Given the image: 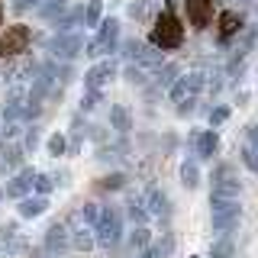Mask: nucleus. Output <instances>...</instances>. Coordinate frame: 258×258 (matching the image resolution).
<instances>
[{"mask_svg":"<svg viewBox=\"0 0 258 258\" xmlns=\"http://www.w3.org/2000/svg\"><path fill=\"white\" fill-rule=\"evenodd\" d=\"M239 29H242V16H239L236 10H226V13L220 16V39L226 42V39H232Z\"/></svg>","mask_w":258,"mask_h":258,"instance_id":"nucleus-17","label":"nucleus"},{"mask_svg":"<svg viewBox=\"0 0 258 258\" xmlns=\"http://www.w3.org/2000/svg\"><path fill=\"white\" fill-rule=\"evenodd\" d=\"M0 23H4V7H0Z\"/></svg>","mask_w":258,"mask_h":258,"instance_id":"nucleus-42","label":"nucleus"},{"mask_svg":"<svg viewBox=\"0 0 258 258\" xmlns=\"http://www.w3.org/2000/svg\"><path fill=\"white\" fill-rule=\"evenodd\" d=\"M171 252H174V236H171V232H161L158 242L152 245V255H155V258H168Z\"/></svg>","mask_w":258,"mask_h":258,"instance_id":"nucleus-23","label":"nucleus"},{"mask_svg":"<svg viewBox=\"0 0 258 258\" xmlns=\"http://www.w3.org/2000/svg\"><path fill=\"white\" fill-rule=\"evenodd\" d=\"M200 91H204V81H200V75L194 71V75H184V78H177L174 84H171V100L181 107V103H187L194 100Z\"/></svg>","mask_w":258,"mask_h":258,"instance_id":"nucleus-7","label":"nucleus"},{"mask_svg":"<svg viewBox=\"0 0 258 258\" xmlns=\"http://www.w3.org/2000/svg\"><path fill=\"white\" fill-rule=\"evenodd\" d=\"M248 149L258 152V126H252V133H248Z\"/></svg>","mask_w":258,"mask_h":258,"instance_id":"nucleus-40","label":"nucleus"},{"mask_svg":"<svg viewBox=\"0 0 258 258\" xmlns=\"http://www.w3.org/2000/svg\"><path fill=\"white\" fill-rule=\"evenodd\" d=\"M36 145H39V129H36V126H29V129H26V136H23V149L32 152Z\"/></svg>","mask_w":258,"mask_h":258,"instance_id":"nucleus-35","label":"nucleus"},{"mask_svg":"<svg viewBox=\"0 0 258 258\" xmlns=\"http://www.w3.org/2000/svg\"><path fill=\"white\" fill-rule=\"evenodd\" d=\"M210 16H213V0H187V20H190V26H197V29L210 26Z\"/></svg>","mask_w":258,"mask_h":258,"instance_id":"nucleus-12","label":"nucleus"},{"mask_svg":"<svg viewBox=\"0 0 258 258\" xmlns=\"http://www.w3.org/2000/svg\"><path fill=\"white\" fill-rule=\"evenodd\" d=\"M133 64H139V68L145 71V75H155V71L161 68V64H165V58H161V52H158L155 45H149V42H145L142 55H139V58H136Z\"/></svg>","mask_w":258,"mask_h":258,"instance_id":"nucleus-15","label":"nucleus"},{"mask_svg":"<svg viewBox=\"0 0 258 258\" xmlns=\"http://www.w3.org/2000/svg\"><path fill=\"white\" fill-rule=\"evenodd\" d=\"M45 145H48V155H64V152H68V139H64L61 133H52Z\"/></svg>","mask_w":258,"mask_h":258,"instance_id":"nucleus-28","label":"nucleus"},{"mask_svg":"<svg viewBox=\"0 0 258 258\" xmlns=\"http://www.w3.org/2000/svg\"><path fill=\"white\" fill-rule=\"evenodd\" d=\"M45 207H48V200H45V197H23L16 210H20L23 220H36V216H42V213H45Z\"/></svg>","mask_w":258,"mask_h":258,"instance_id":"nucleus-16","label":"nucleus"},{"mask_svg":"<svg viewBox=\"0 0 258 258\" xmlns=\"http://www.w3.org/2000/svg\"><path fill=\"white\" fill-rule=\"evenodd\" d=\"M71 248V232L64 223H55L45 229V252L48 255H64Z\"/></svg>","mask_w":258,"mask_h":258,"instance_id":"nucleus-9","label":"nucleus"},{"mask_svg":"<svg viewBox=\"0 0 258 258\" xmlns=\"http://www.w3.org/2000/svg\"><path fill=\"white\" fill-rule=\"evenodd\" d=\"M26 42H29V29L26 26H13L10 32H4V39H0V55L26 52Z\"/></svg>","mask_w":258,"mask_h":258,"instance_id":"nucleus-10","label":"nucleus"},{"mask_svg":"<svg viewBox=\"0 0 258 258\" xmlns=\"http://www.w3.org/2000/svg\"><path fill=\"white\" fill-rule=\"evenodd\" d=\"M129 216H133V223L136 226H145L149 223V210H145V200L142 197H129Z\"/></svg>","mask_w":258,"mask_h":258,"instance_id":"nucleus-21","label":"nucleus"},{"mask_svg":"<svg viewBox=\"0 0 258 258\" xmlns=\"http://www.w3.org/2000/svg\"><path fill=\"white\" fill-rule=\"evenodd\" d=\"M242 220V207L239 200H216L210 197V226H213V232H220V236H226V232H232Z\"/></svg>","mask_w":258,"mask_h":258,"instance_id":"nucleus-2","label":"nucleus"},{"mask_svg":"<svg viewBox=\"0 0 258 258\" xmlns=\"http://www.w3.org/2000/svg\"><path fill=\"white\" fill-rule=\"evenodd\" d=\"M4 155H7V158H4V165H7V168H16V165L23 161V152H20V149H7Z\"/></svg>","mask_w":258,"mask_h":258,"instance_id":"nucleus-37","label":"nucleus"},{"mask_svg":"<svg viewBox=\"0 0 258 258\" xmlns=\"http://www.w3.org/2000/svg\"><path fill=\"white\" fill-rule=\"evenodd\" d=\"M100 20H103V4L100 0H91L84 7V26H100Z\"/></svg>","mask_w":258,"mask_h":258,"instance_id":"nucleus-25","label":"nucleus"},{"mask_svg":"<svg viewBox=\"0 0 258 258\" xmlns=\"http://www.w3.org/2000/svg\"><path fill=\"white\" fill-rule=\"evenodd\" d=\"M181 39H184V26H181V20H177L171 10L158 13L155 29H152V42H149V45H155L158 52H168V48H177V45H181Z\"/></svg>","mask_w":258,"mask_h":258,"instance_id":"nucleus-1","label":"nucleus"},{"mask_svg":"<svg viewBox=\"0 0 258 258\" xmlns=\"http://www.w3.org/2000/svg\"><path fill=\"white\" fill-rule=\"evenodd\" d=\"M232 252H236L232 239H220V242L210 245V258H232Z\"/></svg>","mask_w":258,"mask_h":258,"instance_id":"nucleus-26","label":"nucleus"},{"mask_svg":"<svg viewBox=\"0 0 258 258\" xmlns=\"http://www.w3.org/2000/svg\"><path fill=\"white\" fill-rule=\"evenodd\" d=\"M32 187L39 190V197H45V194L55 187V177H52V174H36V181H32Z\"/></svg>","mask_w":258,"mask_h":258,"instance_id":"nucleus-31","label":"nucleus"},{"mask_svg":"<svg viewBox=\"0 0 258 258\" xmlns=\"http://www.w3.org/2000/svg\"><path fill=\"white\" fill-rule=\"evenodd\" d=\"M145 78H149V75H145L139 64H133V61H129V68H126V81H129V84L142 87V84H145Z\"/></svg>","mask_w":258,"mask_h":258,"instance_id":"nucleus-30","label":"nucleus"},{"mask_svg":"<svg viewBox=\"0 0 258 258\" xmlns=\"http://www.w3.org/2000/svg\"><path fill=\"white\" fill-rule=\"evenodd\" d=\"M116 39H119V23L107 16V20H100V26H97V36L87 42L84 55H91V58H107V52L116 48Z\"/></svg>","mask_w":258,"mask_h":258,"instance_id":"nucleus-3","label":"nucleus"},{"mask_svg":"<svg viewBox=\"0 0 258 258\" xmlns=\"http://www.w3.org/2000/svg\"><path fill=\"white\" fill-rule=\"evenodd\" d=\"M242 165H245L248 171H255V174H258V152H252V149L245 145V149H242Z\"/></svg>","mask_w":258,"mask_h":258,"instance_id":"nucleus-34","label":"nucleus"},{"mask_svg":"<svg viewBox=\"0 0 258 258\" xmlns=\"http://www.w3.org/2000/svg\"><path fill=\"white\" fill-rule=\"evenodd\" d=\"M139 258H155V255H152V248H149V252L142 248V252H139Z\"/></svg>","mask_w":258,"mask_h":258,"instance_id":"nucleus-41","label":"nucleus"},{"mask_svg":"<svg viewBox=\"0 0 258 258\" xmlns=\"http://www.w3.org/2000/svg\"><path fill=\"white\" fill-rule=\"evenodd\" d=\"M113 78H116V64H113L110 58H103V61H97L94 68L84 75V87H87V91H103Z\"/></svg>","mask_w":258,"mask_h":258,"instance_id":"nucleus-8","label":"nucleus"},{"mask_svg":"<svg viewBox=\"0 0 258 258\" xmlns=\"http://www.w3.org/2000/svg\"><path fill=\"white\" fill-rule=\"evenodd\" d=\"M100 216H103V204H84V220H87V226H94Z\"/></svg>","mask_w":258,"mask_h":258,"instance_id":"nucleus-32","label":"nucleus"},{"mask_svg":"<svg viewBox=\"0 0 258 258\" xmlns=\"http://www.w3.org/2000/svg\"><path fill=\"white\" fill-rule=\"evenodd\" d=\"M110 123H113V129H116V133H129V129H133V116H129V110L126 107H110Z\"/></svg>","mask_w":258,"mask_h":258,"instance_id":"nucleus-19","label":"nucleus"},{"mask_svg":"<svg viewBox=\"0 0 258 258\" xmlns=\"http://www.w3.org/2000/svg\"><path fill=\"white\" fill-rule=\"evenodd\" d=\"M239 10H258V0H232Z\"/></svg>","mask_w":258,"mask_h":258,"instance_id":"nucleus-39","label":"nucleus"},{"mask_svg":"<svg viewBox=\"0 0 258 258\" xmlns=\"http://www.w3.org/2000/svg\"><path fill=\"white\" fill-rule=\"evenodd\" d=\"M142 48H145V42H142V39H126V42H123V58L136 61V58L142 55Z\"/></svg>","mask_w":258,"mask_h":258,"instance_id":"nucleus-29","label":"nucleus"},{"mask_svg":"<svg viewBox=\"0 0 258 258\" xmlns=\"http://www.w3.org/2000/svg\"><path fill=\"white\" fill-rule=\"evenodd\" d=\"M64 7H68V0H45L42 7H39V16H42V20H58V16L64 13Z\"/></svg>","mask_w":258,"mask_h":258,"instance_id":"nucleus-24","label":"nucleus"},{"mask_svg":"<svg viewBox=\"0 0 258 258\" xmlns=\"http://www.w3.org/2000/svg\"><path fill=\"white\" fill-rule=\"evenodd\" d=\"M123 184H126V177H123V174H107V177L100 181V187H103V190H119Z\"/></svg>","mask_w":258,"mask_h":258,"instance_id":"nucleus-33","label":"nucleus"},{"mask_svg":"<svg viewBox=\"0 0 258 258\" xmlns=\"http://www.w3.org/2000/svg\"><path fill=\"white\" fill-rule=\"evenodd\" d=\"M239 194H242V181L236 174H232V168H220V171L213 174V190H210V197H216V200H239Z\"/></svg>","mask_w":258,"mask_h":258,"instance_id":"nucleus-6","label":"nucleus"},{"mask_svg":"<svg viewBox=\"0 0 258 258\" xmlns=\"http://www.w3.org/2000/svg\"><path fill=\"white\" fill-rule=\"evenodd\" d=\"M94 245H97V242H94V229H87V226L71 229V248H78V252H91Z\"/></svg>","mask_w":258,"mask_h":258,"instance_id":"nucleus-18","label":"nucleus"},{"mask_svg":"<svg viewBox=\"0 0 258 258\" xmlns=\"http://www.w3.org/2000/svg\"><path fill=\"white\" fill-rule=\"evenodd\" d=\"M36 168H23V171L20 174H16L13 177V181H10V187H7V194H10V197H16V200H23V197H26V194L32 190V181H36Z\"/></svg>","mask_w":258,"mask_h":258,"instance_id":"nucleus-14","label":"nucleus"},{"mask_svg":"<svg viewBox=\"0 0 258 258\" xmlns=\"http://www.w3.org/2000/svg\"><path fill=\"white\" fill-rule=\"evenodd\" d=\"M226 116H229V107H216L213 113H210V129H216V126H220Z\"/></svg>","mask_w":258,"mask_h":258,"instance_id":"nucleus-36","label":"nucleus"},{"mask_svg":"<svg viewBox=\"0 0 258 258\" xmlns=\"http://www.w3.org/2000/svg\"><path fill=\"white\" fill-rule=\"evenodd\" d=\"M177 64H161V68L155 71V87H171L174 81H177Z\"/></svg>","mask_w":258,"mask_h":258,"instance_id":"nucleus-22","label":"nucleus"},{"mask_svg":"<svg viewBox=\"0 0 258 258\" xmlns=\"http://www.w3.org/2000/svg\"><path fill=\"white\" fill-rule=\"evenodd\" d=\"M149 242H152V232L145 229V226H136V229H133V236H129V245H133V248H139V252H142V248L149 245Z\"/></svg>","mask_w":258,"mask_h":258,"instance_id":"nucleus-27","label":"nucleus"},{"mask_svg":"<svg viewBox=\"0 0 258 258\" xmlns=\"http://www.w3.org/2000/svg\"><path fill=\"white\" fill-rule=\"evenodd\" d=\"M97 103H100V91H91L84 100H81V110H94Z\"/></svg>","mask_w":258,"mask_h":258,"instance_id":"nucleus-38","label":"nucleus"},{"mask_svg":"<svg viewBox=\"0 0 258 258\" xmlns=\"http://www.w3.org/2000/svg\"><path fill=\"white\" fill-rule=\"evenodd\" d=\"M190 142H194V152H197L200 158L216 155V149H220V136H216V129H204V133H194V136H190Z\"/></svg>","mask_w":258,"mask_h":258,"instance_id":"nucleus-11","label":"nucleus"},{"mask_svg":"<svg viewBox=\"0 0 258 258\" xmlns=\"http://www.w3.org/2000/svg\"><path fill=\"white\" fill-rule=\"evenodd\" d=\"M87 48V39L81 36V32H58V36L48 42V52H52L55 61H71L78 58V55H84Z\"/></svg>","mask_w":258,"mask_h":258,"instance_id":"nucleus-4","label":"nucleus"},{"mask_svg":"<svg viewBox=\"0 0 258 258\" xmlns=\"http://www.w3.org/2000/svg\"><path fill=\"white\" fill-rule=\"evenodd\" d=\"M181 181H184V187H197L200 184V171H197V161L194 158H184V165H181Z\"/></svg>","mask_w":258,"mask_h":258,"instance_id":"nucleus-20","label":"nucleus"},{"mask_svg":"<svg viewBox=\"0 0 258 258\" xmlns=\"http://www.w3.org/2000/svg\"><path fill=\"white\" fill-rule=\"evenodd\" d=\"M119 213L113 207H103V216L94 223V242L100 248H110V245H116V239H119Z\"/></svg>","mask_w":258,"mask_h":258,"instance_id":"nucleus-5","label":"nucleus"},{"mask_svg":"<svg viewBox=\"0 0 258 258\" xmlns=\"http://www.w3.org/2000/svg\"><path fill=\"white\" fill-rule=\"evenodd\" d=\"M145 210H149V216H158V220H168V213H171V207H168V194L152 187L145 194Z\"/></svg>","mask_w":258,"mask_h":258,"instance_id":"nucleus-13","label":"nucleus"},{"mask_svg":"<svg viewBox=\"0 0 258 258\" xmlns=\"http://www.w3.org/2000/svg\"><path fill=\"white\" fill-rule=\"evenodd\" d=\"M194 258H197V255H194Z\"/></svg>","mask_w":258,"mask_h":258,"instance_id":"nucleus-43","label":"nucleus"}]
</instances>
